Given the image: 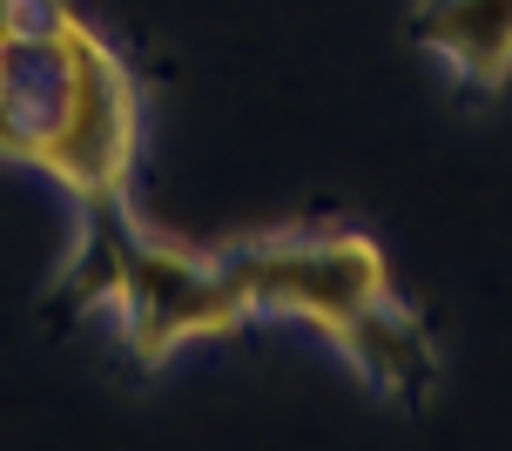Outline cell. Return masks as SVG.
Instances as JSON below:
<instances>
[{
    "mask_svg": "<svg viewBox=\"0 0 512 451\" xmlns=\"http://www.w3.org/2000/svg\"><path fill=\"white\" fill-rule=\"evenodd\" d=\"M142 155V88L75 0H0V162L75 202L128 196Z\"/></svg>",
    "mask_w": 512,
    "mask_h": 451,
    "instance_id": "cell-1",
    "label": "cell"
},
{
    "mask_svg": "<svg viewBox=\"0 0 512 451\" xmlns=\"http://www.w3.org/2000/svg\"><path fill=\"white\" fill-rule=\"evenodd\" d=\"M337 351H344V364H351L384 404H405V411L432 404V391L445 384V357H438L432 330H425V317H418L398 290L384 303H371L358 324L337 337Z\"/></svg>",
    "mask_w": 512,
    "mask_h": 451,
    "instance_id": "cell-5",
    "label": "cell"
},
{
    "mask_svg": "<svg viewBox=\"0 0 512 451\" xmlns=\"http://www.w3.org/2000/svg\"><path fill=\"white\" fill-rule=\"evenodd\" d=\"M405 41L432 54L472 101L512 88V0H411Z\"/></svg>",
    "mask_w": 512,
    "mask_h": 451,
    "instance_id": "cell-4",
    "label": "cell"
},
{
    "mask_svg": "<svg viewBox=\"0 0 512 451\" xmlns=\"http://www.w3.org/2000/svg\"><path fill=\"white\" fill-rule=\"evenodd\" d=\"M209 256L243 297L250 324L283 317V324H310L331 344L371 303L391 297V256L378 250V236H364L358 223H337V216L250 229L230 243H209Z\"/></svg>",
    "mask_w": 512,
    "mask_h": 451,
    "instance_id": "cell-3",
    "label": "cell"
},
{
    "mask_svg": "<svg viewBox=\"0 0 512 451\" xmlns=\"http://www.w3.org/2000/svg\"><path fill=\"white\" fill-rule=\"evenodd\" d=\"M48 310L54 317L108 310L128 364L142 377H155L176 351L203 344V337L250 330V310L230 290V276L216 270V256L162 236L135 209V196L75 202V250L61 263Z\"/></svg>",
    "mask_w": 512,
    "mask_h": 451,
    "instance_id": "cell-2",
    "label": "cell"
}]
</instances>
